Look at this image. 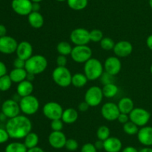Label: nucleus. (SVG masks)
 <instances>
[{"label":"nucleus","mask_w":152,"mask_h":152,"mask_svg":"<svg viewBox=\"0 0 152 152\" xmlns=\"http://www.w3.org/2000/svg\"><path fill=\"white\" fill-rule=\"evenodd\" d=\"M102 89L104 97L107 98H114L117 95L119 92L118 86L114 83L103 85V87L102 88Z\"/></svg>","instance_id":"cd10ccee"},{"label":"nucleus","mask_w":152,"mask_h":152,"mask_svg":"<svg viewBox=\"0 0 152 152\" xmlns=\"http://www.w3.org/2000/svg\"><path fill=\"white\" fill-rule=\"evenodd\" d=\"M120 113V111L118 108V106L114 102L108 101V102L105 103L101 107L102 116L105 120L109 121V122L117 120Z\"/></svg>","instance_id":"9b49d317"},{"label":"nucleus","mask_w":152,"mask_h":152,"mask_svg":"<svg viewBox=\"0 0 152 152\" xmlns=\"http://www.w3.org/2000/svg\"><path fill=\"white\" fill-rule=\"evenodd\" d=\"M27 75H28V72L25 70V69L14 68L10 71V74H9L12 82L16 83H19L26 80Z\"/></svg>","instance_id":"393cba45"},{"label":"nucleus","mask_w":152,"mask_h":152,"mask_svg":"<svg viewBox=\"0 0 152 152\" xmlns=\"http://www.w3.org/2000/svg\"><path fill=\"white\" fill-rule=\"evenodd\" d=\"M34 49L29 42L22 41L18 44L16 53L17 58H21L24 61H27L33 55Z\"/></svg>","instance_id":"6ab92c4d"},{"label":"nucleus","mask_w":152,"mask_h":152,"mask_svg":"<svg viewBox=\"0 0 152 152\" xmlns=\"http://www.w3.org/2000/svg\"><path fill=\"white\" fill-rule=\"evenodd\" d=\"M68 7L74 10H84L88 4V0H67Z\"/></svg>","instance_id":"7c9ffc66"},{"label":"nucleus","mask_w":152,"mask_h":152,"mask_svg":"<svg viewBox=\"0 0 152 152\" xmlns=\"http://www.w3.org/2000/svg\"><path fill=\"white\" fill-rule=\"evenodd\" d=\"M65 148L69 151H75L79 148L78 142L75 139H68L65 143Z\"/></svg>","instance_id":"4c0bfd02"},{"label":"nucleus","mask_w":152,"mask_h":152,"mask_svg":"<svg viewBox=\"0 0 152 152\" xmlns=\"http://www.w3.org/2000/svg\"><path fill=\"white\" fill-rule=\"evenodd\" d=\"M103 92L102 88L99 86H91L86 90L85 93V101L90 107H97L103 99Z\"/></svg>","instance_id":"423d86ee"},{"label":"nucleus","mask_w":152,"mask_h":152,"mask_svg":"<svg viewBox=\"0 0 152 152\" xmlns=\"http://www.w3.org/2000/svg\"><path fill=\"white\" fill-rule=\"evenodd\" d=\"M88 79L84 73H75L72 75L71 84L76 88H82L87 84Z\"/></svg>","instance_id":"a878e982"},{"label":"nucleus","mask_w":152,"mask_h":152,"mask_svg":"<svg viewBox=\"0 0 152 152\" xmlns=\"http://www.w3.org/2000/svg\"><path fill=\"white\" fill-rule=\"evenodd\" d=\"M13 66L16 69H25V61L19 58H16L13 61Z\"/></svg>","instance_id":"37998d69"},{"label":"nucleus","mask_w":152,"mask_h":152,"mask_svg":"<svg viewBox=\"0 0 152 152\" xmlns=\"http://www.w3.org/2000/svg\"><path fill=\"white\" fill-rule=\"evenodd\" d=\"M67 137L62 131H52L48 136L49 145L55 149H62L65 148Z\"/></svg>","instance_id":"dca6fc26"},{"label":"nucleus","mask_w":152,"mask_h":152,"mask_svg":"<svg viewBox=\"0 0 152 152\" xmlns=\"http://www.w3.org/2000/svg\"><path fill=\"white\" fill-rule=\"evenodd\" d=\"M64 122L61 119H54L50 122V128L52 131H62L64 128Z\"/></svg>","instance_id":"e433bc0d"},{"label":"nucleus","mask_w":152,"mask_h":152,"mask_svg":"<svg viewBox=\"0 0 152 152\" xmlns=\"http://www.w3.org/2000/svg\"><path fill=\"white\" fill-rule=\"evenodd\" d=\"M137 139L140 144L145 147H151L152 146V127L145 126L140 128L137 134Z\"/></svg>","instance_id":"a211bd4d"},{"label":"nucleus","mask_w":152,"mask_h":152,"mask_svg":"<svg viewBox=\"0 0 152 152\" xmlns=\"http://www.w3.org/2000/svg\"><path fill=\"white\" fill-rule=\"evenodd\" d=\"M12 80L10 79L9 75H5L0 77V90L2 92H5L10 89L12 85Z\"/></svg>","instance_id":"72a5a7b5"},{"label":"nucleus","mask_w":152,"mask_h":152,"mask_svg":"<svg viewBox=\"0 0 152 152\" xmlns=\"http://www.w3.org/2000/svg\"><path fill=\"white\" fill-rule=\"evenodd\" d=\"M96 137H97L98 139L105 141V139L111 137L110 128L106 125H102V126L99 127L96 131Z\"/></svg>","instance_id":"473e14b6"},{"label":"nucleus","mask_w":152,"mask_h":152,"mask_svg":"<svg viewBox=\"0 0 152 152\" xmlns=\"http://www.w3.org/2000/svg\"><path fill=\"white\" fill-rule=\"evenodd\" d=\"M35 77H36L35 75L31 74V73H28V75H27L26 80H29V81H31V82H33L34 80V79H35Z\"/></svg>","instance_id":"5fc2aeb1"},{"label":"nucleus","mask_w":152,"mask_h":152,"mask_svg":"<svg viewBox=\"0 0 152 152\" xmlns=\"http://www.w3.org/2000/svg\"><path fill=\"white\" fill-rule=\"evenodd\" d=\"M56 63L57 66H66L67 63H68V59H67L66 56L59 55V56L56 58Z\"/></svg>","instance_id":"79ce46f5"},{"label":"nucleus","mask_w":152,"mask_h":152,"mask_svg":"<svg viewBox=\"0 0 152 152\" xmlns=\"http://www.w3.org/2000/svg\"><path fill=\"white\" fill-rule=\"evenodd\" d=\"M63 110L62 105L55 101H49L42 107L43 115L50 121L61 119Z\"/></svg>","instance_id":"1a4fd4ad"},{"label":"nucleus","mask_w":152,"mask_h":152,"mask_svg":"<svg viewBox=\"0 0 152 152\" xmlns=\"http://www.w3.org/2000/svg\"><path fill=\"white\" fill-rule=\"evenodd\" d=\"M146 45L148 49L152 51V34L148 36L146 39Z\"/></svg>","instance_id":"603ef678"},{"label":"nucleus","mask_w":152,"mask_h":152,"mask_svg":"<svg viewBox=\"0 0 152 152\" xmlns=\"http://www.w3.org/2000/svg\"><path fill=\"white\" fill-rule=\"evenodd\" d=\"M117 121H118L120 123L124 125V124H126V122H128L129 121H130V119H129V115L126 114V113H120V115H119V116H118V119H117Z\"/></svg>","instance_id":"c03bdc74"},{"label":"nucleus","mask_w":152,"mask_h":152,"mask_svg":"<svg viewBox=\"0 0 152 152\" xmlns=\"http://www.w3.org/2000/svg\"><path fill=\"white\" fill-rule=\"evenodd\" d=\"M104 72L103 64L96 58H91L84 63V74L88 80L99 79Z\"/></svg>","instance_id":"7ed1b4c3"},{"label":"nucleus","mask_w":152,"mask_h":152,"mask_svg":"<svg viewBox=\"0 0 152 152\" xmlns=\"http://www.w3.org/2000/svg\"><path fill=\"white\" fill-rule=\"evenodd\" d=\"M19 43L10 36L0 37V52L4 55H11L16 52Z\"/></svg>","instance_id":"4468645a"},{"label":"nucleus","mask_w":152,"mask_h":152,"mask_svg":"<svg viewBox=\"0 0 152 152\" xmlns=\"http://www.w3.org/2000/svg\"><path fill=\"white\" fill-rule=\"evenodd\" d=\"M149 5L151 7V8L152 9V0H149Z\"/></svg>","instance_id":"bf43d9fd"},{"label":"nucleus","mask_w":152,"mask_h":152,"mask_svg":"<svg viewBox=\"0 0 152 152\" xmlns=\"http://www.w3.org/2000/svg\"><path fill=\"white\" fill-rule=\"evenodd\" d=\"M9 138L10 137H9V134L6 129L0 128V144L5 143L9 139Z\"/></svg>","instance_id":"a19ab883"},{"label":"nucleus","mask_w":152,"mask_h":152,"mask_svg":"<svg viewBox=\"0 0 152 152\" xmlns=\"http://www.w3.org/2000/svg\"><path fill=\"white\" fill-rule=\"evenodd\" d=\"M103 37V33L99 29H93L90 31L91 42L99 43Z\"/></svg>","instance_id":"c9c22d12"},{"label":"nucleus","mask_w":152,"mask_h":152,"mask_svg":"<svg viewBox=\"0 0 152 152\" xmlns=\"http://www.w3.org/2000/svg\"><path fill=\"white\" fill-rule=\"evenodd\" d=\"M71 57L74 62L85 63L92 58V50L88 45L75 46L73 47Z\"/></svg>","instance_id":"6e6552de"},{"label":"nucleus","mask_w":152,"mask_h":152,"mask_svg":"<svg viewBox=\"0 0 152 152\" xmlns=\"http://www.w3.org/2000/svg\"><path fill=\"white\" fill-rule=\"evenodd\" d=\"M32 122L25 115H19L9 119L5 125V129L9 137L14 139H24L32 131Z\"/></svg>","instance_id":"f257e3e1"},{"label":"nucleus","mask_w":152,"mask_h":152,"mask_svg":"<svg viewBox=\"0 0 152 152\" xmlns=\"http://www.w3.org/2000/svg\"><path fill=\"white\" fill-rule=\"evenodd\" d=\"M104 71L111 75H117L122 69V63L117 56H110L105 59L103 63Z\"/></svg>","instance_id":"ddd939ff"},{"label":"nucleus","mask_w":152,"mask_h":152,"mask_svg":"<svg viewBox=\"0 0 152 152\" xmlns=\"http://www.w3.org/2000/svg\"><path fill=\"white\" fill-rule=\"evenodd\" d=\"M6 118L7 117H6L5 115H4L3 113H1V114H0V120L1 121H4L6 119Z\"/></svg>","instance_id":"4d7b16f0"},{"label":"nucleus","mask_w":152,"mask_h":152,"mask_svg":"<svg viewBox=\"0 0 152 152\" xmlns=\"http://www.w3.org/2000/svg\"><path fill=\"white\" fill-rule=\"evenodd\" d=\"M100 47L102 48L103 50L105 51H110L114 49V46H115V43L114 40L111 38V37H103L100 42Z\"/></svg>","instance_id":"f704fd0d"},{"label":"nucleus","mask_w":152,"mask_h":152,"mask_svg":"<svg viewBox=\"0 0 152 152\" xmlns=\"http://www.w3.org/2000/svg\"><path fill=\"white\" fill-rule=\"evenodd\" d=\"M150 72H151V73L152 75V64L151 65V67H150Z\"/></svg>","instance_id":"052dcab7"},{"label":"nucleus","mask_w":152,"mask_h":152,"mask_svg":"<svg viewBox=\"0 0 152 152\" xmlns=\"http://www.w3.org/2000/svg\"><path fill=\"white\" fill-rule=\"evenodd\" d=\"M70 40L75 46L88 45L91 42L90 31L84 28H75L70 34Z\"/></svg>","instance_id":"9d476101"},{"label":"nucleus","mask_w":152,"mask_h":152,"mask_svg":"<svg viewBox=\"0 0 152 152\" xmlns=\"http://www.w3.org/2000/svg\"><path fill=\"white\" fill-rule=\"evenodd\" d=\"M31 1H32V2H39V3H40L42 1V0H31Z\"/></svg>","instance_id":"13d9d810"},{"label":"nucleus","mask_w":152,"mask_h":152,"mask_svg":"<svg viewBox=\"0 0 152 152\" xmlns=\"http://www.w3.org/2000/svg\"><path fill=\"white\" fill-rule=\"evenodd\" d=\"M123 149V143L119 138L110 137L104 141V150L106 152H120Z\"/></svg>","instance_id":"aec40b11"},{"label":"nucleus","mask_w":152,"mask_h":152,"mask_svg":"<svg viewBox=\"0 0 152 152\" xmlns=\"http://www.w3.org/2000/svg\"><path fill=\"white\" fill-rule=\"evenodd\" d=\"M47 58L42 55H32L29 59L25 61V69L28 73H31L35 75L44 72L47 69Z\"/></svg>","instance_id":"f03ea898"},{"label":"nucleus","mask_w":152,"mask_h":152,"mask_svg":"<svg viewBox=\"0 0 152 152\" xmlns=\"http://www.w3.org/2000/svg\"><path fill=\"white\" fill-rule=\"evenodd\" d=\"M129 115L130 121L140 128L147 125L151 119V113L142 107H134Z\"/></svg>","instance_id":"0eeeda50"},{"label":"nucleus","mask_w":152,"mask_h":152,"mask_svg":"<svg viewBox=\"0 0 152 152\" xmlns=\"http://www.w3.org/2000/svg\"><path fill=\"white\" fill-rule=\"evenodd\" d=\"M73 47L67 41H61L56 46V51H57L58 54L60 55H64V56H68V55H71V52H72Z\"/></svg>","instance_id":"c756f323"},{"label":"nucleus","mask_w":152,"mask_h":152,"mask_svg":"<svg viewBox=\"0 0 152 152\" xmlns=\"http://www.w3.org/2000/svg\"><path fill=\"white\" fill-rule=\"evenodd\" d=\"M78 117L79 113L77 110L76 109L72 108V107H69V108H67L63 110L61 119L65 124L71 125V124H74V122H77Z\"/></svg>","instance_id":"5701e85b"},{"label":"nucleus","mask_w":152,"mask_h":152,"mask_svg":"<svg viewBox=\"0 0 152 152\" xmlns=\"http://www.w3.org/2000/svg\"><path fill=\"white\" fill-rule=\"evenodd\" d=\"M94 146L97 150H102L104 149V141L98 139L94 142Z\"/></svg>","instance_id":"09e8293b"},{"label":"nucleus","mask_w":152,"mask_h":152,"mask_svg":"<svg viewBox=\"0 0 152 152\" xmlns=\"http://www.w3.org/2000/svg\"><path fill=\"white\" fill-rule=\"evenodd\" d=\"M56 1H67V0H56Z\"/></svg>","instance_id":"680f3d73"},{"label":"nucleus","mask_w":152,"mask_h":152,"mask_svg":"<svg viewBox=\"0 0 152 152\" xmlns=\"http://www.w3.org/2000/svg\"><path fill=\"white\" fill-rule=\"evenodd\" d=\"M139 152H152V148L144 147L139 151Z\"/></svg>","instance_id":"6e6d98bb"},{"label":"nucleus","mask_w":152,"mask_h":152,"mask_svg":"<svg viewBox=\"0 0 152 152\" xmlns=\"http://www.w3.org/2000/svg\"><path fill=\"white\" fill-rule=\"evenodd\" d=\"M90 106L88 105L87 102L86 101H83V102L80 103V104L78 105V110L80 112H86L89 109Z\"/></svg>","instance_id":"a18cd8bd"},{"label":"nucleus","mask_w":152,"mask_h":152,"mask_svg":"<svg viewBox=\"0 0 152 152\" xmlns=\"http://www.w3.org/2000/svg\"><path fill=\"white\" fill-rule=\"evenodd\" d=\"M27 152H45V151L42 148L37 146V147L33 148L28 149V151Z\"/></svg>","instance_id":"864d4df0"},{"label":"nucleus","mask_w":152,"mask_h":152,"mask_svg":"<svg viewBox=\"0 0 152 152\" xmlns=\"http://www.w3.org/2000/svg\"><path fill=\"white\" fill-rule=\"evenodd\" d=\"M21 110L19 103L13 99H7L3 102L1 106V113H4L8 119L19 116Z\"/></svg>","instance_id":"2eb2a0df"},{"label":"nucleus","mask_w":152,"mask_h":152,"mask_svg":"<svg viewBox=\"0 0 152 152\" xmlns=\"http://www.w3.org/2000/svg\"><path fill=\"white\" fill-rule=\"evenodd\" d=\"M123 131L128 135L134 136L137 134L138 131H139V127L135 125L132 121H129L126 124L123 125Z\"/></svg>","instance_id":"2f4dec72"},{"label":"nucleus","mask_w":152,"mask_h":152,"mask_svg":"<svg viewBox=\"0 0 152 152\" xmlns=\"http://www.w3.org/2000/svg\"><path fill=\"white\" fill-rule=\"evenodd\" d=\"M21 112L25 116H32L37 113L39 109V101L33 95L22 97L19 101Z\"/></svg>","instance_id":"39448f33"},{"label":"nucleus","mask_w":152,"mask_h":152,"mask_svg":"<svg viewBox=\"0 0 152 152\" xmlns=\"http://www.w3.org/2000/svg\"><path fill=\"white\" fill-rule=\"evenodd\" d=\"M39 141V138L38 134H36L34 132H30L26 137L24 138V144L26 146L27 148H33L37 146H38Z\"/></svg>","instance_id":"bb28decb"},{"label":"nucleus","mask_w":152,"mask_h":152,"mask_svg":"<svg viewBox=\"0 0 152 152\" xmlns=\"http://www.w3.org/2000/svg\"><path fill=\"white\" fill-rule=\"evenodd\" d=\"M7 34V28L4 25H0V37L6 36Z\"/></svg>","instance_id":"3c124183"},{"label":"nucleus","mask_w":152,"mask_h":152,"mask_svg":"<svg viewBox=\"0 0 152 152\" xmlns=\"http://www.w3.org/2000/svg\"><path fill=\"white\" fill-rule=\"evenodd\" d=\"M33 2L31 0H12L11 7L20 16H28L32 12Z\"/></svg>","instance_id":"f8f14e48"},{"label":"nucleus","mask_w":152,"mask_h":152,"mask_svg":"<svg viewBox=\"0 0 152 152\" xmlns=\"http://www.w3.org/2000/svg\"><path fill=\"white\" fill-rule=\"evenodd\" d=\"M72 75L66 66H56L52 72V78L54 83L60 87H68L71 84Z\"/></svg>","instance_id":"20e7f679"},{"label":"nucleus","mask_w":152,"mask_h":152,"mask_svg":"<svg viewBox=\"0 0 152 152\" xmlns=\"http://www.w3.org/2000/svg\"><path fill=\"white\" fill-rule=\"evenodd\" d=\"M34 84H33V82L29 81L28 80H25L18 83L17 88H16V92L22 98V97L32 95L33 92H34Z\"/></svg>","instance_id":"412c9836"},{"label":"nucleus","mask_w":152,"mask_h":152,"mask_svg":"<svg viewBox=\"0 0 152 152\" xmlns=\"http://www.w3.org/2000/svg\"><path fill=\"white\" fill-rule=\"evenodd\" d=\"M28 21L29 25L35 29L41 28L44 25V17L39 12L32 11L28 16Z\"/></svg>","instance_id":"4be33fe9"},{"label":"nucleus","mask_w":152,"mask_h":152,"mask_svg":"<svg viewBox=\"0 0 152 152\" xmlns=\"http://www.w3.org/2000/svg\"><path fill=\"white\" fill-rule=\"evenodd\" d=\"M121 152H139V151L134 146H126L122 149Z\"/></svg>","instance_id":"de8ad7c7"},{"label":"nucleus","mask_w":152,"mask_h":152,"mask_svg":"<svg viewBox=\"0 0 152 152\" xmlns=\"http://www.w3.org/2000/svg\"><path fill=\"white\" fill-rule=\"evenodd\" d=\"M40 9H41V6L39 2H33L32 4V11L35 12H39Z\"/></svg>","instance_id":"8fccbe9b"},{"label":"nucleus","mask_w":152,"mask_h":152,"mask_svg":"<svg viewBox=\"0 0 152 152\" xmlns=\"http://www.w3.org/2000/svg\"><path fill=\"white\" fill-rule=\"evenodd\" d=\"M113 51L115 56L118 58H126L132 53L133 46L128 40H120L115 43Z\"/></svg>","instance_id":"f3484780"},{"label":"nucleus","mask_w":152,"mask_h":152,"mask_svg":"<svg viewBox=\"0 0 152 152\" xmlns=\"http://www.w3.org/2000/svg\"><path fill=\"white\" fill-rule=\"evenodd\" d=\"M100 80L102 82V83L103 85L108 84V83H114V76L108 74V73L104 72L103 74L102 75V76L100 77Z\"/></svg>","instance_id":"58836bf2"},{"label":"nucleus","mask_w":152,"mask_h":152,"mask_svg":"<svg viewBox=\"0 0 152 152\" xmlns=\"http://www.w3.org/2000/svg\"><path fill=\"white\" fill-rule=\"evenodd\" d=\"M80 152H97V149L94 146V144L87 142L82 146Z\"/></svg>","instance_id":"ea45409f"},{"label":"nucleus","mask_w":152,"mask_h":152,"mask_svg":"<svg viewBox=\"0 0 152 152\" xmlns=\"http://www.w3.org/2000/svg\"><path fill=\"white\" fill-rule=\"evenodd\" d=\"M7 73V67L3 62L0 61V77L5 75Z\"/></svg>","instance_id":"49530a36"},{"label":"nucleus","mask_w":152,"mask_h":152,"mask_svg":"<svg viewBox=\"0 0 152 152\" xmlns=\"http://www.w3.org/2000/svg\"><path fill=\"white\" fill-rule=\"evenodd\" d=\"M28 148L24 142H13L6 146L5 152H27Z\"/></svg>","instance_id":"c85d7f7f"},{"label":"nucleus","mask_w":152,"mask_h":152,"mask_svg":"<svg viewBox=\"0 0 152 152\" xmlns=\"http://www.w3.org/2000/svg\"><path fill=\"white\" fill-rule=\"evenodd\" d=\"M117 106L120 113L129 114L134 108V103L129 97H123L119 101Z\"/></svg>","instance_id":"b1692460"}]
</instances>
